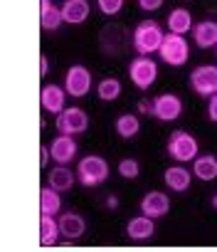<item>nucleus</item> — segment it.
I'll return each instance as SVG.
<instances>
[{
    "label": "nucleus",
    "instance_id": "obj_11",
    "mask_svg": "<svg viewBox=\"0 0 217 252\" xmlns=\"http://www.w3.org/2000/svg\"><path fill=\"white\" fill-rule=\"evenodd\" d=\"M168 210H170V198L163 190H151L141 198V213L153 218V220L168 215Z\"/></svg>",
    "mask_w": 217,
    "mask_h": 252
},
{
    "label": "nucleus",
    "instance_id": "obj_31",
    "mask_svg": "<svg viewBox=\"0 0 217 252\" xmlns=\"http://www.w3.org/2000/svg\"><path fill=\"white\" fill-rule=\"evenodd\" d=\"M50 156H52L50 149H47V146H40V166H42V168L50 163Z\"/></svg>",
    "mask_w": 217,
    "mask_h": 252
},
{
    "label": "nucleus",
    "instance_id": "obj_30",
    "mask_svg": "<svg viewBox=\"0 0 217 252\" xmlns=\"http://www.w3.org/2000/svg\"><path fill=\"white\" fill-rule=\"evenodd\" d=\"M207 116H210V121H215V124H217V94H212V96H210V104H207Z\"/></svg>",
    "mask_w": 217,
    "mask_h": 252
},
{
    "label": "nucleus",
    "instance_id": "obj_12",
    "mask_svg": "<svg viewBox=\"0 0 217 252\" xmlns=\"http://www.w3.org/2000/svg\"><path fill=\"white\" fill-rule=\"evenodd\" d=\"M99 40H101V50H104L106 55H121L129 37H126V32H124L119 25H106V28L101 30Z\"/></svg>",
    "mask_w": 217,
    "mask_h": 252
},
{
    "label": "nucleus",
    "instance_id": "obj_8",
    "mask_svg": "<svg viewBox=\"0 0 217 252\" xmlns=\"http://www.w3.org/2000/svg\"><path fill=\"white\" fill-rule=\"evenodd\" d=\"M190 87L200 96H212L217 94V67L215 64H200L190 72Z\"/></svg>",
    "mask_w": 217,
    "mask_h": 252
},
{
    "label": "nucleus",
    "instance_id": "obj_32",
    "mask_svg": "<svg viewBox=\"0 0 217 252\" xmlns=\"http://www.w3.org/2000/svg\"><path fill=\"white\" fill-rule=\"evenodd\" d=\"M151 109H153V101H146V99L138 101V111L141 114H151Z\"/></svg>",
    "mask_w": 217,
    "mask_h": 252
},
{
    "label": "nucleus",
    "instance_id": "obj_3",
    "mask_svg": "<svg viewBox=\"0 0 217 252\" xmlns=\"http://www.w3.org/2000/svg\"><path fill=\"white\" fill-rule=\"evenodd\" d=\"M77 178H79V183L81 186H86V188H94V186H101L106 178H108V163H106V158H101V156H84L79 163H77Z\"/></svg>",
    "mask_w": 217,
    "mask_h": 252
},
{
    "label": "nucleus",
    "instance_id": "obj_10",
    "mask_svg": "<svg viewBox=\"0 0 217 252\" xmlns=\"http://www.w3.org/2000/svg\"><path fill=\"white\" fill-rule=\"evenodd\" d=\"M67 89L64 87H59V84H45L42 87V92H40V104H42V109L45 111H50V114H62L67 106H64V101H67Z\"/></svg>",
    "mask_w": 217,
    "mask_h": 252
},
{
    "label": "nucleus",
    "instance_id": "obj_1",
    "mask_svg": "<svg viewBox=\"0 0 217 252\" xmlns=\"http://www.w3.org/2000/svg\"><path fill=\"white\" fill-rule=\"evenodd\" d=\"M163 37H165V32H163V28L156 20H143V23L136 25L131 42H134V50L138 55H153V52L161 50Z\"/></svg>",
    "mask_w": 217,
    "mask_h": 252
},
{
    "label": "nucleus",
    "instance_id": "obj_6",
    "mask_svg": "<svg viewBox=\"0 0 217 252\" xmlns=\"http://www.w3.org/2000/svg\"><path fill=\"white\" fill-rule=\"evenodd\" d=\"M57 131L59 134H69V136H77V134H84L89 129V116L81 106H67L62 114H57Z\"/></svg>",
    "mask_w": 217,
    "mask_h": 252
},
{
    "label": "nucleus",
    "instance_id": "obj_20",
    "mask_svg": "<svg viewBox=\"0 0 217 252\" xmlns=\"http://www.w3.org/2000/svg\"><path fill=\"white\" fill-rule=\"evenodd\" d=\"M64 23L62 5H54L52 0H40V28L42 30H57Z\"/></svg>",
    "mask_w": 217,
    "mask_h": 252
},
{
    "label": "nucleus",
    "instance_id": "obj_2",
    "mask_svg": "<svg viewBox=\"0 0 217 252\" xmlns=\"http://www.w3.org/2000/svg\"><path fill=\"white\" fill-rule=\"evenodd\" d=\"M168 156L170 158H175L178 163H188V161H195L197 158V154H200V144H197V139L190 134V131H183V129H178V131H173L170 134V139H168Z\"/></svg>",
    "mask_w": 217,
    "mask_h": 252
},
{
    "label": "nucleus",
    "instance_id": "obj_24",
    "mask_svg": "<svg viewBox=\"0 0 217 252\" xmlns=\"http://www.w3.org/2000/svg\"><path fill=\"white\" fill-rule=\"evenodd\" d=\"M62 210V198H59V190L52 188V186H45L40 190V213L45 215H57Z\"/></svg>",
    "mask_w": 217,
    "mask_h": 252
},
{
    "label": "nucleus",
    "instance_id": "obj_27",
    "mask_svg": "<svg viewBox=\"0 0 217 252\" xmlns=\"http://www.w3.org/2000/svg\"><path fill=\"white\" fill-rule=\"evenodd\" d=\"M119 176L126 181H136L141 176V163L136 158H121L119 161Z\"/></svg>",
    "mask_w": 217,
    "mask_h": 252
},
{
    "label": "nucleus",
    "instance_id": "obj_13",
    "mask_svg": "<svg viewBox=\"0 0 217 252\" xmlns=\"http://www.w3.org/2000/svg\"><path fill=\"white\" fill-rule=\"evenodd\" d=\"M77 151H79V146H77V141H74V136H69V134H59V136H54V141H52V149H50V154H52V161H57V163H69L74 156H77Z\"/></svg>",
    "mask_w": 217,
    "mask_h": 252
},
{
    "label": "nucleus",
    "instance_id": "obj_7",
    "mask_svg": "<svg viewBox=\"0 0 217 252\" xmlns=\"http://www.w3.org/2000/svg\"><path fill=\"white\" fill-rule=\"evenodd\" d=\"M64 89L72 99H81L91 89V72L84 64H72L64 74Z\"/></svg>",
    "mask_w": 217,
    "mask_h": 252
},
{
    "label": "nucleus",
    "instance_id": "obj_29",
    "mask_svg": "<svg viewBox=\"0 0 217 252\" xmlns=\"http://www.w3.org/2000/svg\"><path fill=\"white\" fill-rule=\"evenodd\" d=\"M161 5H163V0H138V8L143 13H156Z\"/></svg>",
    "mask_w": 217,
    "mask_h": 252
},
{
    "label": "nucleus",
    "instance_id": "obj_19",
    "mask_svg": "<svg viewBox=\"0 0 217 252\" xmlns=\"http://www.w3.org/2000/svg\"><path fill=\"white\" fill-rule=\"evenodd\" d=\"M59 237H62L59 220H54V215L40 213V245L42 247H52V245L59 242Z\"/></svg>",
    "mask_w": 217,
    "mask_h": 252
},
{
    "label": "nucleus",
    "instance_id": "obj_36",
    "mask_svg": "<svg viewBox=\"0 0 217 252\" xmlns=\"http://www.w3.org/2000/svg\"><path fill=\"white\" fill-rule=\"evenodd\" d=\"M215 55H217V47H215Z\"/></svg>",
    "mask_w": 217,
    "mask_h": 252
},
{
    "label": "nucleus",
    "instance_id": "obj_25",
    "mask_svg": "<svg viewBox=\"0 0 217 252\" xmlns=\"http://www.w3.org/2000/svg\"><path fill=\"white\" fill-rule=\"evenodd\" d=\"M121 92H124V87H121V82L116 77H106V79H101L96 84V96L101 101H116L121 96Z\"/></svg>",
    "mask_w": 217,
    "mask_h": 252
},
{
    "label": "nucleus",
    "instance_id": "obj_17",
    "mask_svg": "<svg viewBox=\"0 0 217 252\" xmlns=\"http://www.w3.org/2000/svg\"><path fill=\"white\" fill-rule=\"evenodd\" d=\"M59 230H62V237L67 240H79L84 232H86V222L79 213H62L59 218Z\"/></svg>",
    "mask_w": 217,
    "mask_h": 252
},
{
    "label": "nucleus",
    "instance_id": "obj_18",
    "mask_svg": "<svg viewBox=\"0 0 217 252\" xmlns=\"http://www.w3.org/2000/svg\"><path fill=\"white\" fill-rule=\"evenodd\" d=\"M163 181H165V186H168L173 193H185V190L190 188L192 176H190V171L183 168V166H170V168H165Z\"/></svg>",
    "mask_w": 217,
    "mask_h": 252
},
{
    "label": "nucleus",
    "instance_id": "obj_22",
    "mask_svg": "<svg viewBox=\"0 0 217 252\" xmlns=\"http://www.w3.org/2000/svg\"><path fill=\"white\" fill-rule=\"evenodd\" d=\"M192 176L200 181H215L217 178V156H212V154L200 156L197 154V158L192 161Z\"/></svg>",
    "mask_w": 217,
    "mask_h": 252
},
{
    "label": "nucleus",
    "instance_id": "obj_5",
    "mask_svg": "<svg viewBox=\"0 0 217 252\" xmlns=\"http://www.w3.org/2000/svg\"><path fill=\"white\" fill-rule=\"evenodd\" d=\"M129 77H131V82L141 92L151 89L156 84V79H158V64H156V60H151L148 55H138L129 64Z\"/></svg>",
    "mask_w": 217,
    "mask_h": 252
},
{
    "label": "nucleus",
    "instance_id": "obj_26",
    "mask_svg": "<svg viewBox=\"0 0 217 252\" xmlns=\"http://www.w3.org/2000/svg\"><path fill=\"white\" fill-rule=\"evenodd\" d=\"M141 131V119L138 114H121L116 119V134L121 139H134Z\"/></svg>",
    "mask_w": 217,
    "mask_h": 252
},
{
    "label": "nucleus",
    "instance_id": "obj_28",
    "mask_svg": "<svg viewBox=\"0 0 217 252\" xmlns=\"http://www.w3.org/2000/svg\"><path fill=\"white\" fill-rule=\"evenodd\" d=\"M96 8L104 13V15H119L124 10V0H96Z\"/></svg>",
    "mask_w": 217,
    "mask_h": 252
},
{
    "label": "nucleus",
    "instance_id": "obj_35",
    "mask_svg": "<svg viewBox=\"0 0 217 252\" xmlns=\"http://www.w3.org/2000/svg\"><path fill=\"white\" fill-rule=\"evenodd\" d=\"M212 208H215V210H217V193H215V195H212Z\"/></svg>",
    "mask_w": 217,
    "mask_h": 252
},
{
    "label": "nucleus",
    "instance_id": "obj_34",
    "mask_svg": "<svg viewBox=\"0 0 217 252\" xmlns=\"http://www.w3.org/2000/svg\"><path fill=\"white\" fill-rule=\"evenodd\" d=\"M47 69H50V62H47V57L42 55V57H40V74L45 77V74H47Z\"/></svg>",
    "mask_w": 217,
    "mask_h": 252
},
{
    "label": "nucleus",
    "instance_id": "obj_9",
    "mask_svg": "<svg viewBox=\"0 0 217 252\" xmlns=\"http://www.w3.org/2000/svg\"><path fill=\"white\" fill-rule=\"evenodd\" d=\"M151 114L158 121H175L183 114V99L178 94H158L153 99V109Z\"/></svg>",
    "mask_w": 217,
    "mask_h": 252
},
{
    "label": "nucleus",
    "instance_id": "obj_23",
    "mask_svg": "<svg viewBox=\"0 0 217 252\" xmlns=\"http://www.w3.org/2000/svg\"><path fill=\"white\" fill-rule=\"evenodd\" d=\"M47 178H50V186H52V188H57L59 193L72 190V186L79 181V178H77V171L72 173V171H69L64 163H59L57 168H52V173H50Z\"/></svg>",
    "mask_w": 217,
    "mask_h": 252
},
{
    "label": "nucleus",
    "instance_id": "obj_21",
    "mask_svg": "<svg viewBox=\"0 0 217 252\" xmlns=\"http://www.w3.org/2000/svg\"><path fill=\"white\" fill-rule=\"evenodd\" d=\"M165 23H168V30L175 32V35H185V32H190L192 25H195V20H192V15H190L188 8H175V10H170V15L165 18Z\"/></svg>",
    "mask_w": 217,
    "mask_h": 252
},
{
    "label": "nucleus",
    "instance_id": "obj_14",
    "mask_svg": "<svg viewBox=\"0 0 217 252\" xmlns=\"http://www.w3.org/2000/svg\"><path fill=\"white\" fill-rule=\"evenodd\" d=\"M126 235L131 242H146L156 235V225H153V218L148 215H138V218H131L129 225H126Z\"/></svg>",
    "mask_w": 217,
    "mask_h": 252
},
{
    "label": "nucleus",
    "instance_id": "obj_4",
    "mask_svg": "<svg viewBox=\"0 0 217 252\" xmlns=\"http://www.w3.org/2000/svg\"><path fill=\"white\" fill-rule=\"evenodd\" d=\"M161 60L170 67H183L190 57V47H188V40L183 35H175V32H168L163 37V45L158 50Z\"/></svg>",
    "mask_w": 217,
    "mask_h": 252
},
{
    "label": "nucleus",
    "instance_id": "obj_16",
    "mask_svg": "<svg viewBox=\"0 0 217 252\" xmlns=\"http://www.w3.org/2000/svg\"><path fill=\"white\" fill-rule=\"evenodd\" d=\"M91 13L89 0H64L62 3V18L69 25H81Z\"/></svg>",
    "mask_w": 217,
    "mask_h": 252
},
{
    "label": "nucleus",
    "instance_id": "obj_33",
    "mask_svg": "<svg viewBox=\"0 0 217 252\" xmlns=\"http://www.w3.org/2000/svg\"><path fill=\"white\" fill-rule=\"evenodd\" d=\"M106 208L116 210V208H119V198H116V195H106Z\"/></svg>",
    "mask_w": 217,
    "mask_h": 252
},
{
    "label": "nucleus",
    "instance_id": "obj_15",
    "mask_svg": "<svg viewBox=\"0 0 217 252\" xmlns=\"http://www.w3.org/2000/svg\"><path fill=\"white\" fill-rule=\"evenodd\" d=\"M192 40L200 50L217 47V23L215 20H202L192 25Z\"/></svg>",
    "mask_w": 217,
    "mask_h": 252
}]
</instances>
